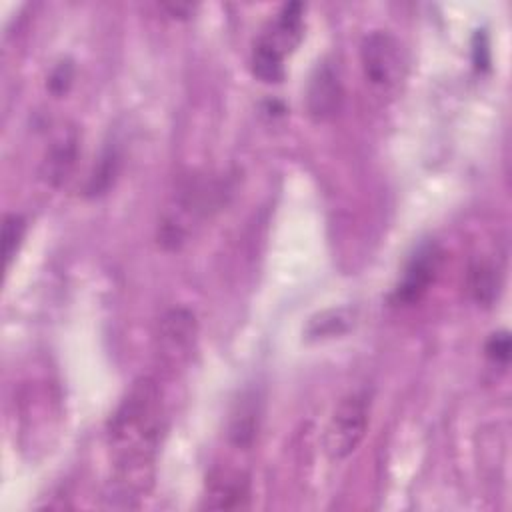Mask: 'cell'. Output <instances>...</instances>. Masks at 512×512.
<instances>
[{
  "mask_svg": "<svg viewBox=\"0 0 512 512\" xmlns=\"http://www.w3.org/2000/svg\"><path fill=\"white\" fill-rule=\"evenodd\" d=\"M164 430L160 388L152 378H138L106 424V442L114 460V490L126 506L146 492Z\"/></svg>",
  "mask_w": 512,
  "mask_h": 512,
  "instance_id": "1",
  "label": "cell"
},
{
  "mask_svg": "<svg viewBox=\"0 0 512 512\" xmlns=\"http://www.w3.org/2000/svg\"><path fill=\"white\" fill-rule=\"evenodd\" d=\"M360 62L366 80L380 92H396L406 78V52L386 30H372L362 38Z\"/></svg>",
  "mask_w": 512,
  "mask_h": 512,
  "instance_id": "2",
  "label": "cell"
},
{
  "mask_svg": "<svg viewBox=\"0 0 512 512\" xmlns=\"http://www.w3.org/2000/svg\"><path fill=\"white\" fill-rule=\"evenodd\" d=\"M370 420V396L366 392L346 394L334 408L326 426L324 448L332 460L348 458L364 440Z\"/></svg>",
  "mask_w": 512,
  "mask_h": 512,
  "instance_id": "3",
  "label": "cell"
},
{
  "mask_svg": "<svg viewBox=\"0 0 512 512\" xmlns=\"http://www.w3.org/2000/svg\"><path fill=\"white\" fill-rule=\"evenodd\" d=\"M198 322L196 316L186 308L168 310L158 324L156 350L164 364L170 368L186 362L196 346Z\"/></svg>",
  "mask_w": 512,
  "mask_h": 512,
  "instance_id": "4",
  "label": "cell"
},
{
  "mask_svg": "<svg viewBox=\"0 0 512 512\" xmlns=\"http://www.w3.org/2000/svg\"><path fill=\"white\" fill-rule=\"evenodd\" d=\"M440 258L442 254L436 244L428 242L420 246L416 254L410 258V262L406 264L404 274L392 292V302L398 306H408L418 302L426 294L430 282L436 278V272L440 268Z\"/></svg>",
  "mask_w": 512,
  "mask_h": 512,
  "instance_id": "5",
  "label": "cell"
},
{
  "mask_svg": "<svg viewBox=\"0 0 512 512\" xmlns=\"http://www.w3.org/2000/svg\"><path fill=\"white\" fill-rule=\"evenodd\" d=\"M344 102L340 74L330 62H318L306 86V110L312 120L326 122L334 118Z\"/></svg>",
  "mask_w": 512,
  "mask_h": 512,
  "instance_id": "6",
  "label": "cell"
},
{
  "mask_svg": "<svg viewBox=\"0 0 512 512\" xmlns=\"http://www.w3.org/2000/svg\"><path fill=\"white\" fill-rule=\"evenodd\" d=\"M250 498L248 476L240 470L216 468L206 478L202 506L210 510H238L246 508Z\"/></svg>",
  "mask_w": 512,
  "mask_h": 512,
  "instance_id": "7",
  "label": "cell"
},
{
  "mask_svg": "<svg viewBox=\"0 0 512 512\" xmlns=\"http://www.w3.org/2000/svg\"><path fill=\"white\" fill-rule=\"evenodd\" d=\"M304 6L300 2L284 4L268 28L256 38V42L264 44L278 56L286 58L302 40L304 36Z\"/></svg>",
  "mask_w": 512,
  "mask_h": 512,
  "instance_id": "8",
  "label": "cell"
},
{
  "mask_svg": "<svg viewBox=\"0 0 512 512\" xmlns=\"http://www.w3.org/2000/svg\"><path fill=\"white\" fill-rule=\"evenodd\" d=\"M250 66H252V74L262 82L272 84L284 78V58L260 42H254V48L250 54Z\"/></svg>",
  "mask_w": 512,
  "mask_h": 512,
  "instance_id": "9",
  "label": "cell"
},
{
  "mask_svg": "<svg viewBox=\"0 0 512 512\" xmlns=\"http://www.w3.org/2000/svg\"><path fill=\"white\" fill-rule=\"evenodd\" d=\"M470 290L480 304H490L498 292V270H494V266L486 262L472 266Z\"/></svg>",
  "mask_w": 512,
  "mask_h": 512,
  "instance_id": "10",
  "label": "cell"
},
{
  "mask_svg": "<svg viewBox=\"0 0 512 512\" xmlns=\"http://www.w3.org/2000/svg\"><path fill=\"white\" fill-rule=\"evenodd\" d=\"M24 232H26V222L20 214H8L4 218V224H2V254H4L6 268L12 264L16 252L22 244Z\"/></svg>",
  "mask_w": 512,
  "mask_h": 512,
  "instance_id": "11",
  "label": "cell"
},
{
  "mask_svg": "<svg viewBox=\"0 0 512 512\" xmlns=\"http://www.w3.org/2000/svg\"><path fill=\"white\" fill-rule=\"evenodd\" d=\"M256 410L252 404H242L230 424V438L236 446H248L256 436Z\"/></svg>",
  "mask_w": 512,
  "mask_h": 512,
  "instance_id": "12",
  "label": "cell"
},
{
  "mask_svg": "<svg viewBox=\"0 0 512 512\" xmlns=\"http://www.w3.org/2000/svg\"><path fill=\"white\" fill-rule=\"evenodd\" d=\"M74 156H76L74 142H60L48 158V172H46L48 178L50 180H54V178L62 180L68 174V170L74 162Z\"/></svg>",
  "mask_w": 512,
  "mask_h": 512,
  "instance_id": "13",
  "label": "cell"
},
{
  "mask_svg": "<svg viewBox=\"0 0 512 512\" xmlns=\"http://www.w3.org/2000/svg\"><path fill=\"white\" fill-rule=\"evenodd\" d=\"M486 356L496 364H508L510 360V334L508 332H494L484 348Z\"/></svg>",
  "mask_w": 512,
  "mask_h": 512,
  "instance_id": "14",
  "label": "cell"
},
{
  "mask_svg": "<svg viewBox=\"0 0 512 512\" xmlns=\"http://www.w3.org/2000/svg\"><path fill=\"white\" fill-rule=\"evenodd\" d=\"M72 78H74V68H72V64H70L68 60H66V62H60V64L50 72V76H48V88H50V92L56 94V96L64 94V92L70 88Z\"/></svg>",
  "mask_w": 512,
  "mask_h": 512,
  "instance_id": "15",
  "label": "cell"
}]
</instances>
